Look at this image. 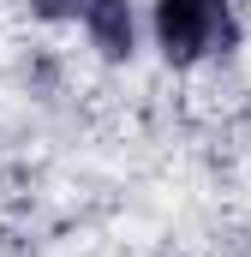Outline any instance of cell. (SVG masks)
<instances>
[{"mask_svg": "<svg viewBox=\"0 0 251 257\" xmlns=\"http://www.w3.org/2000/svg\"><path fill=\"white\" fill-rule=\"evenodd\" d=\"M30 6H36V18H78L90 0H30Z\"/></svg>", "mask_w": 251, "mask_h": 257, "instance_id": "obj_3", "label": "cell"}, {"mask_svg": "<svg viewBox=\"0 0 251 257\" xmlns=\"http://www.w3.org/2000/svg\"><path fill=\"white\" fill-rule=\"evenodd\" d=\"M233 12L227 0H156V42L174 66H191L215 48H233Z\"/></svg>", "mask_w": 251, "mask_h": 257, "instance_id": "obj_1", "label": "cell"}, {"mask_svg": "<svg viewBox=\"0 0 251 257\" xmlns=\"http://www.w3.org/2000/svg\"><path fill=\"white\" fill-rule=\"evenodd\" d=\"M84 24H90V42L108 60H126L132 54V6L126 0H90L84 6Z\"/></svg>", "mask_w": 251, "mask_h": 257, "instance_id": "obj_2", "label": "cell"}]
</instances>
